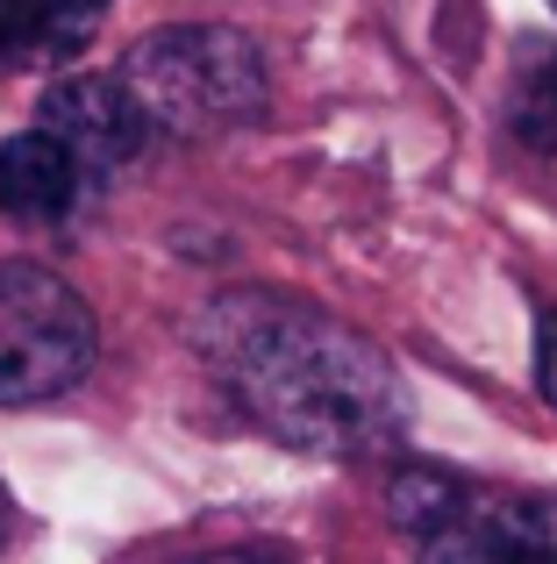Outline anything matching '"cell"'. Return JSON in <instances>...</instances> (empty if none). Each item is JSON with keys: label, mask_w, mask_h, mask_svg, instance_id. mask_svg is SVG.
<instances>
[{"label": "cell", "mask_w": 557, "mask_h": 564, "mask_svg": "<svg viewBox=\"0 0 557 564\" xmlns=\"http://www.w3.org/2000/svg\"><path fill=\"white\" fill-rule=\"evenodd\" d=\"M94 307L51 264H0V408H36L94 372Z\"/></svg>", "instance_id": "277c9868"}, {"label": "cell", "mask_w": 557, "mask_h": 564, "mask_svg": "<svg viewBox=\"0 0 557 564\" xmlns=\"http://www.w3.org/2000/svg\"><path fill=\"white\" fill-rule=\"evenodd\" d=\"M86 193H94V172H86L79 158H72V143L51 137L43 122L0 143V215H8L14 229H65L86 207Z\"/></svg>", "instance_id": "8992f818"}, {"label": "cell", "mask_w": 557, "mask_h": 564, "mask_svg": "<svg viewBox=\"0 0 557 564\" xmlns=\"http://www.w3.org/2000/svg\"><path fill=\"white\" fill-rule=\"evenodd\" d=\"M386 514L422 564H557V494L472 486L444 465H401Z\"/></svg>", "instance_id": "7a4b0ae2"}, {"label": "cell", "mask_w": 557, "mask_h": 564, "mask_svg": "<svg viewBox=\"0 0 557 564\" xmlns=\"http://www.w3.org/2000/svg\"><path fill=\"white\" fill-rule=\"evenodd\" d=\"M194 350L229 400L286 451L379 457L407 436V386L393 358L293 293L251 286L200 307Z\"/></svg>", "instance_id": "6da1fadb"}, {"label": "cell", "mask_w": 557, "mask_h": 564, "mask_svg": "<svg viewBox=\"0 0 557 564\" xmlns=\"http://www.w3.org/2000/svg\"><path fill=\"white\" fill-rule=\"evenodd\" d=\"M36 122L72 143V158L94 172V186L136 165L143 143H151V129H157L151 108L136 100V86H129L122 72H65V79L43 94Z\"/></svg>", "instance_id": "5b68a950"}, {"label": "cell", "mask_w": 557, "mask_h": 564, "mask_svg": "<svg viewBox=\"0 0 557 564\" xmlns=\"http://www.w3.org/2000/svg\"><path fill=\"white\" fill-rule=\"evenodd\" d=\"M8 536H14V500H8V486H0V551H8Z\"/></svg>", "instance_id": "30bf717a"}, {"label": "cell", "mask_w": 557, "mask_h": 564, "mask_svg": "<svg viewBox=\"0 0 557 564\" xmlns=\"http://www.w3.org/2000/svg\"><path fill=\"white\" fill-rule=\"evenodd\" d=\"M122 79L172 137H222L272 108L265 51L229 22H172L129 43Z\"/></svg>", "instance_id": "3957f363"}, {"label": "cell", "mask_w": 557, "mask_h": 564, "mask_svg": "<svg viewBox=\"0 0 557 564\" xmlns=\"http://www.w3.org/2000/svg\"><path fill=\"white\" fill-rule=\"evenodd\" d=\"M108 0H0V72H51L94 43Z\"/></svg>", "instance_id": "52a82bcc"}, {"label": "cell", "mask_w": 557, "mask_h": 564, "mask_svg": "<svg viewBox=\"0 0 557 564\" xmlns=\"http://www.w3.org/2000/svg\"><path fill=\"white\" fill-rule=\"evenodd\" d=\"M157 564H301V551H286V543H222V551L157 557Z\"/></svg>", "instance_id": "ba28073f"}, {"label": "cell", "mask_w": 557, "mask_h": 564, "mask_svg": "<svg viewBox=\"0 0 557 564\" xmlns=\"http://www.w3.org/2000/svg\"><path fill=\"white\" fill-rule=\"evenodd\" d=\"M536 386L557 408V307H536Z\"/></svg>", "instance_id": "9c48e42d"}]
</instances>
